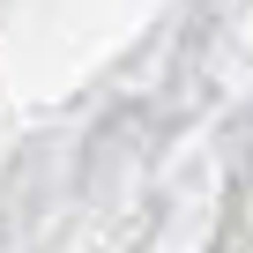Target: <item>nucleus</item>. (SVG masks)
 <instances>
[]
</instances>
